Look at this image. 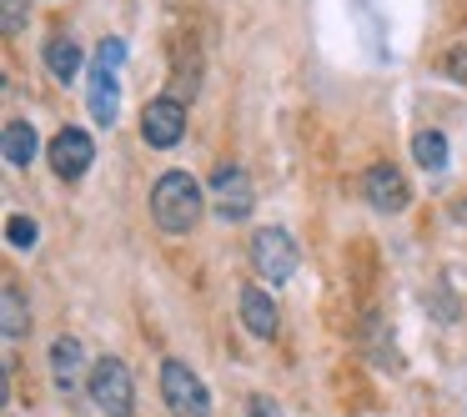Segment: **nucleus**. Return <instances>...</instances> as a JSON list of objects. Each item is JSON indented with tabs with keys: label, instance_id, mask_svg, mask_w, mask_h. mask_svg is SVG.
Returning <instances> with one entry per match:
<instances>
[{
	"label": "nucleus",
	"instance_id": "2",
	"mask_svg": "<svg viewBox=\"0 0 467 417\" xmlns=\"http://www.w3.org/2000/svg\"><path fill=\"white\" fill-rule=\"evenodd\" d=\"M86 392H91V402L101 407L106 417H131L136 412V382H131V367H126L121 357H101V362L91 367V377H86Z\"/></svg>",
	"mask_w": 467,
	"mask_h": 417
},
{
	"label": "nucleus",
	"instance_id": "12",
	"mask_svg": "<svg viewBox=\"0 0 467 417\" xmlns=\"http://www.w3.org/2000/svg\"><path fill=\"white\" fill-rule=\"evenodd\" d=\"M46 66H51L56 81H76V76H81V46H76L71 36H51V41H46Z\"/></svg>",
	"mask_w": 467,
	"mask_h": 417
},
{
	"label": "nucleus",
	"instance_id": "14",
	"mask_svg": "<svg viewBox=\"0 0 467 417\" xmlns=\"http://www.w3.org/2000/svg\"><path fill=\"white\" fill-rule=\"evenodd\" d=\"M412 156L422 172H442L447 166V136L442 131H417L412 136Z\"/></svg>",
	"mask_w": 467,
	"mask_h": 417
},
{
	"label": "nucleus",
	"instance_id": "16",
	"mask_svg": "<svg viewBox=\"0 0 467 417\" xmlns=\"http://www.w3.org/2000/svg\"><path fill=\"white\" fill-rule=\"evenodd\" d=\"M0 21H5V36L26 31V0H0Z\"/></svg>",
	"mask_w": 467,
	"mask_h": 417
},
{
	"label": "nucleus",
	"instance_id": "3",
	"mask_svg": "<svg viewBox=\"0 0 467 417\" xmlns=\"http://www.w3.org/2000/svg\"><path fill=\"white\" fill-rule=\"evenodd\" d=\"M161 397L171 407V417H212V392L186 362L161 367Z\"/></svg>",
	"mask_w": 467,
	"mask_h": 417
},
{
	"label": "nucleus",
	"instance_id": "17",
	"mask_svg": "<svg viewBox=\"0 0 467 417\" xmlns=\"http://www.w3.org/2000/svg\"><path fill=\"white\" fill-rule=\"evenodd\" d=\"M5 236H11V246H36V222L31 216H11V222H5Z\"/></svg>",
	"mask_w": 467,
	"mask_h": 417
},
{
	"label": "nucleus",
	"instance_id": "9",
	"mask_svg": "<svg viewBox=\"0 0 467 417\" xmlns=\"http://www.w3.org/2000/svg\"><path fill=\"white\" fill-rule=\"evenodd\" d=\"M242 322L252 337H272L276 332V302L266 297V287H242Z\"/></svg>",
	"mask_w": 467,
	"mask_h": 417
},
{
	"label": "nucleus",
	"instance_id": "18",
	"mask_svg": "<svg viewBox=\"0 0 467 417\" xmlns=\"http://www.w3.org/2000/svg\"><path fill=\"white\" fill-rule=\"evenodd\" d=\"M442 71L452 76V81H467V41H457L452 51L442 56Z\"/></svg>",
	"mask_w": 467,
	"mask_h": 417
},
{
	"label": "nucleus",
	"instance_id": "19",
	"mask_svg": "<svg viewBox=\"0 0 467 417\" xmlns=\"http://www.w3.org/2000/svg\"><path fill=\"white\" fill-rule=\"evenodd\" d=\"M252 417H276V407L266 402V397H256V402H252Z\"/></svg>",
	"mask_w": 467,
	"mask_h": 417
},
{
	"label": "nucleus",
	"instance_id": "6",
	"mask_svg": "<svg viewBox=\"0 0 467 417\" xmlns=\"http://www.w3.org/2000/svg\"><path fill=\"white\" fill-rule=\"evenodd\" d=\"M141 136L156 146V151H171V146L186 136V106L176 101V96H156V101H146Z\"/></svg>",
	"mask_w": 467,
	"mask_h": 417
},
{
	"label": "nucleus",
	"instance_id": "13",
	"mask_svg": "<svg viewBox=\"0 0 467 417\" xmlns=\"http://www.w3.org/2000/svg\"><path fill=\"white\" fill-rule=\"evenodd\" d=\"M36 151H41V141H36L31 121H5V162H11V166H31Z\"/></svg>",
	"mask_w": 467,
	"mask_h": 417
},
{
	"label": "nucleus",
	"instance_id": "7",
	"mask_svg": "<svg viewBox=\"0 0 467 417\" xmlns=\"http://www.w3.org/2000/svg\"><path fill=\"white\" fill-rule=\"evenodd\" d=\"M96 162V141L81 131V126H66V131H56L51 141V172L61 176V182H76V176H86Z\"/></svg>",
	"mask_w": 467,
	"mask_h": 417
},
{
	"label": "nucleus",
	"instance_id": "1",
	"mask_svg": "<svg viewBox=\"0 0 467 417\" xmlns=\"http://www.w3.org/2000/svg\"><path fill=\"white\" fill-rule=\"evenodd\" d=\"M206 212V186L196 182L192 172H166L156 176V192H151V216L166 236H186L202 226Z\"/></svg>",
	"mask_w": 467,
	"mask_h": 417
},
{
	"label": "nucleus",
	"instance_id": "4",
	"mask_svg": "<svg viewBox=\"0 0 467 417\" xmlns=\"http://www.w3.org/2000/svg\"><path fill=\"white\" fill-rule=\"evenodd\" d=\"M206 196H212V212L222 222H246L256 206V192H252V176L242 166H216V176L206 182Z\"/></svg>",
	"mask_w": 467,
	"mask_h": 417
},
{
	"label": "nucleus",
	"instance_id": "8",
	"mask_svg": "<svg viewBox=\"0 0 467 417\" xmlns=\"http://www.w3.org/2000/svg\"><path fill=\"white\" fill-rule=\"evenodd\" d=\"M362 192H367V202H372L377 212H387V216H397L407 202H412V186H407V176L397 172L392 162H377V166H367V176H362Z\"/></svg>",
	"mask_w": 467,
	"mask_h": 417
},
{
	"label": "nucleus",
	"instance_id": "5",
	"mask_svg": "<svg viewBox=\"0 0 467 417\" xmlns=\"http://www.w3.org/2000/svg\"><path fill=\"white\" fill-rule=\"evenodd\" d=\"M252 262H256V272H262L266 282L276 287V282H292L302 252H296V242L282 232V226H266V232L252 236Z\"/></svg>",
	"mask_w": 467,
	"mask_h": 417
},
{
	"label": "nucleus",
	"instance_id": "10",
	"mask_svg": "<svg viewBox=\"0 0 467 417\" xmlns=\"http://www.w3.org/2000/svg\"><path fill=\"white\" fill-rule=\"evenodd\" d=\"M81 367H86L81 342H76V337H56V342H51V372H56V387H61V392H76Z\"/></svg>",
	"mask_w": 467,
	"mask_h": 417
},
{
	"label": "nucleus",
	"instance_id": "15",
	"mask_svg": "<svg viewBox=\"0 0 467 417\" xmlns=\"http://www.w3.org/2000/svg\"><path fill=\"white\" fill-rule=\"evenodd\" d=\"M26 332H31V312H26V297H21V287L5 282V342H21Z\"/></svg>",
	"mask_w": 467,
	"mask_h": 417
},
{
	"label": "nucleus",
	"instance_id": "11",
	"mask_svg": "<svg viewBox=\"0 0 467 417\" xmlns=\"http://www.w3.org/2000/svg\"><path fill=\"white\" fill-rule=\"evenodd\" d=\"M116 106H121V96H116V66L96 61V71H91V116L101 126H111L116 121Z\"/></svg>",
	"mask_w": 467,
	"mask_h": 417
}]
</instances>
